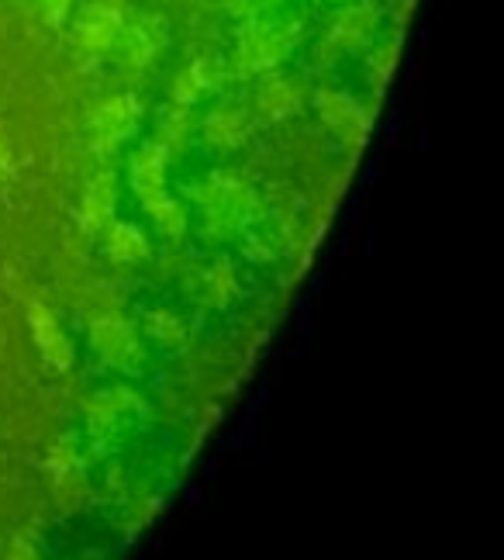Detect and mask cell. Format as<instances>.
Returning <instances> with one entry per match:
<instances>
[{
	"instance_id": "cell-17",
	"label": "cell",
	"mask_w": 504,
	"mask_h": 560,
	"mask_svg": "<svg viewBox=\"0 0 504 560\" xmlns=\"http://www.w3.org/2000/svg\"><path fill=\"white\" fill-rule=\"evenodd\" d=\"M187 107L190 104H173V107H166V115H163V145L169 149V142L177 145V142H184V136H187Z\"/></svg>"
},
{
	"instance_id": "cell-15",
	"label": "cell",
	"mask_w": 504,
	"mask_h": 560,
	"mask_svg": "<svg viewBox=\"0 0 504 560\" xmlns=\"http://www.w3.org/2000/svg\"><path fill=\"white\" fill-rule=\"evenodd\" d=\"M145 208H149L152 222H156V229H160L163 235H169V240H177V235H184V229H187L184 208H180L177 201H173L166 190H163V194H156V198H149V201H145Z\"/></svg>"
},
{
	"instance_id": "cell-8",
	"label": "cell",
	"mask_w": 504,
	"mask_h": 560,
	"mask_svg": "<svg viewBox=\"0 0 504 560\" xmlns=\"http://www.w3.org/2000/svg\"><path fill=\"white\" fill-rule=\"evenodd\" d=\"M131 128H136V101L131 97H112L94 112V132H97V149H115Z\"/></svg>"
},
{
	"instance_id": "cell-6",
	"label": "cell",
	"mask_w": 504,
	"mask_h": 560,
	"mask_svg": "<svg viewBox=\"0 0 504 560\" xmlns=\"http://www.w3.org/2000/svg\"><path fill=\"white\" fill-rule=\"evenodd\" d=\"M121 14L107 4H86L77 21V42L86 52H107L118 42Z\"/></svg>"
},
{
	"instance_id": "cell-14",
	"label": "cell",
	"mask_w": 504,
	"mask_h": 560,
	"mask_svg": "<svg viewBox=\"0 0 504 560\" xmlns=\"http://www.w3.org/2000/svg\"><path fill=\"white\" fill-rule=\"evenodd\" d=\"M259 112L270 115V118H288V115H294L297 112V94H294L291 83L280 80V77L262 83V91H259Z\"/></svg>"
},
{
	"instance_id": "cell-19",
	"label": "cell",
	"mask_w": 504,
	"mask_h": 560,
	"mask_svg": "<svg viewBox=\"0 0 504 560\" xmlns=\"http://www.w3.org/2000/svg\"><path fill=\"white\" fill-rule=\"evenodd\" d=\"M235 8H246V11H253V8H262V4H273V0H232Z\"/></svg>"
},
{
	"instance_id": "cell-3",
	"label": "cell",
	"mask_w": 504,
	"mask_h": 560,
	"mask_svg": "<svg viewBox=\"0 0 504 560\" xmlns=\"http://www.w3.org/2000/svg\"><path fill=\"white\" fill-rule=\"evenodd\" d=\"M197 205L204 208L211 229L232 232L238 222L246 219L249 194L243 190V184H235L228 177H211L201 190H197Z\"/></svg>"
},
{
	"instance_id": "cell-18",
	"label": "cell",
	"mask_w": 504,
	"mask_h": 560,
	"mask_svg": "<svg viewBox=\"0 0 504 560\" xmlns=\"http://www.w3.org/2000/svg\"><path fill=\"white\" fill-rule=\"evenodd\" d=\"M66 11H70V0H42V14H46V21H49L52 28L62 25Z\"/></svg>"
},
{
	"instance_id": "cell-5",
	"label": "cell",
	"mask_w": 504,
	"mask_h": 560,
	"mask_svg": "<svg viewBox=\"0 0 504 560\" xmlns=\"http://www.w3.org/2000/svg\"><path fill=\"white\" fill-rule=\"evenodd\" d=\"M94 347L107 363H118L121 371H136L142 363L139 339L125 318H101L94 326Z\"/></svg>"
},
{
	"instance_id": "cell-12",
	"label": "cell",
	"mask_w": 504,
	"mask_h": 560,
	"mask_svg": "<svg viewBox=\"0 0 504 560\" xmlns=\"http://www.w3.org/2000/svg\"><path fill=\"white\" fill-rule=\"evenodd\" d=\"M204 136H208L211 145L232 149V145H238L249 136V118H246L243 107H218V112H211V118L204 125Z\"/></svg>"
},
{
	"instance_id": "cell-16",
	"label": "cell",
	"mask_w": 504,
	"mask_h": 560,
	"mask_svg": "<svg viewBox=\"0 0 504 560\" xmlns=\"http://www.w3.org/2000/svg\"><path fill=\"white\" fill-rule=\"evenodd\" d=\"M149 332L160 342V350H166V353L184 350V326H180V318H173L169 312L149 315Z\"/></svg>"
},
{
	"instance_id": "cell-2",
	"label": "cell",
	"mask_w": 504,
	"mask_h": 560,
	"mask_svg": "<svg viewBox=\"0 0 504 560\" xmlns=\"http://www.w3.org/2000/svg\"><path fill=\"white\" fill-rule=\"evenodd\" d=\"M374 35H377V8L370 0H356V4L342 8L339 18L332 21V28L321 38L318 59L332 62L345 52H360L374 42Z\"/></svg>"
},
{
	"instance_id": "cell-9",
	"label": "cell",
	"mask_w": 504,
	"mask_h": 560,
	"mask_svg": "<svg viewBox=\"0 0 504 560\" xmlns=\"http://www.w3.org/2000/svg\"><path fill=\"white\" fill-rule=\"evenodd\" d=\"M112 214H115V177L112 174H101L91 187H86V194H83L80 229L86 235H97L101 229L112 225Z\"/></svg>"
},
{
	"instance_id": "cell-10",
	"label": "cell",
	"mask_w": 504,
	"mask_h": 560,
	"mask_svg": "<svg viewBox=\"0 0 504 560\" xmlns=\"http://www.w3.org/2000/svg\"><path fill=\"white\" fill-rule=\"evenodd\" d=\"M28 315H32V329H35V342H38L42 357L49 360V368L66 371L73 363V350H70V339H66L62 329L56 326L52 312L42 308V305H32Z\"/></svg>"
},
{
	"instance_id": "cell-13",
	"label": "cell",
	"mask_w": 504,
	"mask_h": 560,
	"mask_svg": "<svg viewBox=\"0 0 504 560\" xmlns=\"http://www.w3.org/2000/svg\"><path fill=\"white\" fill-rule=\"evenodd\" d=\"M107 256L118 264H139L149 256V246H145V235L136 229V225H107Z\"/></svg>"
},
{
	"instance_id": "cell-20",
	"label": "cell",
	"mask_w": 504,
	"mask_h": 560,
	"mask_svg": "<svg viewBox=\"0 0 504 560\" xmlns=\"http://www.w3.org/2000/svg\"><path fill=\"white\" fill-rule=\"evenodd\" d=\"M0 166H4V156H0Z\"/></svg>"
},
{
	"instance_id": "cell-1",
	"label": "cell",
	"mask_w": 504,
	"mask_h": 560,
	"mask_svg": "<svg viewBox=\"0 0 504 560\" xmlns=\"http://www.w3.org/2000/svg\"><path fill=\"white\" fill-rule=\"evenodd\" d=\"M301 35L297 21L288 18H256L238 35V70L243 73H262L273 70L277 62L294 49Z\"/></svg>"
},
{
	"instance_id": "cell-7",
	"label": "cell",
	"mask_w": 504,
	"mask_h": 560,
	"mask_svg": "<svg viewBox=\"0 0 504 560\" xmlns=\"http://www.w3.org/2000/svg\"><path fill=\"white\" fill-rule=\"evenodd\" d=\"M166 156H169V149L163 142H145L139 153L131 156L128 177L142 201L156 198V194L166 190Z\"/></svg>"
},
{
	"instance_id": "cell-11",
	"label": "cell",
	"mask_w": 504,
	"mask_h": 560,
	"mask_svg": "<svg viewBox=\"0 0 504 560\" xmlns=\"http://www.w3.org/2000/svg\"><path fill=\"white\" fill-rule=\"evenodd\" d=\"M163 42H166V25H163V18H139L136 25L128 28V35H125V46H121V52H125V62L128 67H145V62L156 56L160 49H163Z\"/></svg>"
},
{
	"instance_id": "cell-4",
	"label": "cell",
	"mask_w": 504,
	"mask_h": 560,
	"mask_svg": "<svg viewBox=\"0 0 504 560\" xmlns=\"http://www.w3.org/2000/svg\"><path fill=\"white\" fill-rule=\"evenodd\" d=\"M315 107H318L321 121H325L328 128H332V132H336L349 149L363 145V139H366V115L360 112V104H356L353 97H349V94H339V91H318Z\"/></svg>"
}]
</instances>
